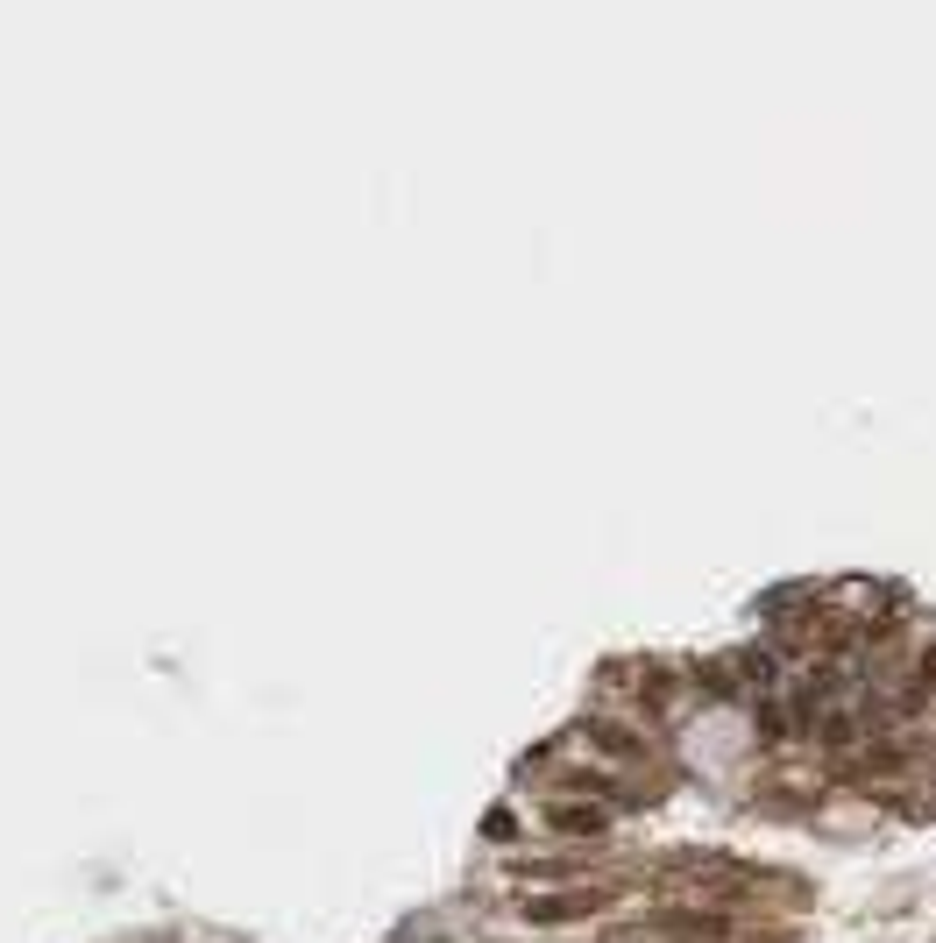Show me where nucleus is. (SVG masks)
<instances>
[{
	"label": "nucleus",
	"instance_id": "20e7f679",
	"mask_svg": "<svg viewBox=\"0 0 936 943\" xmlns=\"http://www.w3.org/2000/svg\"><path fill=\"white\" fill-rule=\"evenodd\" d=\"M596 745H603L610 759H639V752H646V745H639L632 731H617V724H596Z\"/></svg>",
	"mask_w": 936,
	"mask_h": 943
},
{
	"label": "nucleus",
	"instance_id": "f257e3e1",
	"mask_svg": "<svg viewBox=\"0 0 936 943\" xmlns=\"http://www.w3.org/2000/svg\"><path fill=\"white\" fill-rule=\"evenodd\" d=\"M667 873H674V880H695V887H738V880H745L738 858H717V851H681Z\"/></svg>",
	"mask_w": 936,
	"mask_h": 943
},
{
	"label": "nucleus",
	"instance_id": "7ed1b4c3",
	"mask_svg": "<svg viewBox=\"0 0 936 943\" xmlns=\"http://www.w3.org/2000/svg\"><path fill=\"white\" fill-rule=\"evenodd\" d=\"M554 830H568V837H575V830H582V837H596V830H603V809H575V802H561V809H554Z\"/></svg>",
	"mask_w": 936,
	"mask_h": 943
},
{
	"label": "nucleus",
	"instance_id": "f03ea898",
	"mask_svg": "<svg viewBox=\"0 0 936 943\" xmlns=\"http://www.w3.org/2000/svg\"><path fill=\"white\" fill-rule=\"evenodd\" d=\"M589 908H596V894H539V901H525L532 922H575V915H589Z\"/></svg>",
	"mask_w": 936,
	"mask_h": 943
}]
</instances>
